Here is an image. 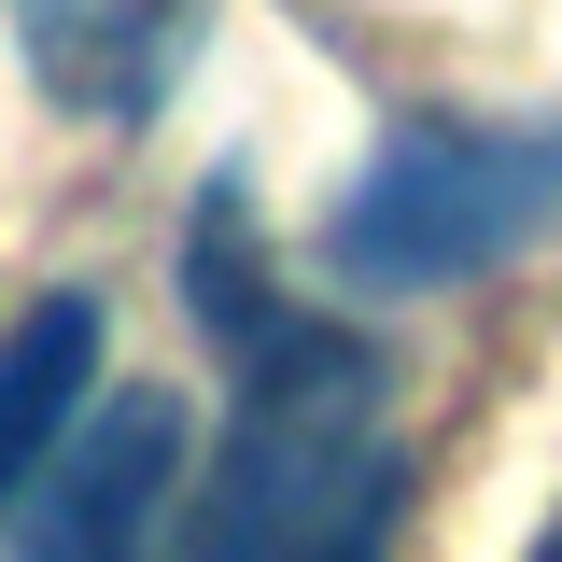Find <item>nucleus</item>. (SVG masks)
<instances>
[{
    "label": "nucleus",
    "mask_w": 562,
    "mask_h": 562,
    "mask_svg": "<svg viewBox=\"0 0 562 562\" xmlns=\"http://www.w3.org/2000/svg\"><path fill=\"white\" fill-rule=\"evenodd\" d=\"M239 366V464L198 506L183 562H394V506H408V450H394V380L380 351L281 310Z\"/></svg>",
    "instance_id": "1"
},
{
    "label": "nucleus",
    "mask_w": 562,
    "mask_h": 562,
    "mask_svg": "<svg viewBox=\"0 0 562 562\" xmlns=\"http://www.w3.org/2000/svg\"><path fill=\"white\" fill-rule=\"evenodd\" d=\"M562 239V127H492V113H408L324 211V268L351 295H450Z\"/></svg>",
    "instance_id": "2"
},
{
    "label": "nucleus",
    "mask_w": 562,
    "mask_h": 562,
    "mask_svg": "<svg viewBox=\"0 0 562 562\" xmlns=\"http://www.w3.org/2000/svg\"><path fill=\"white\" fill-rule=\"evenodd\" d=\"M183 492V408L169 394H99L57 436V464L14 492V562H155V520Z\"/></svg>",
    "instance_id": "3"
},
{
    "label": "nucleus",
    "mask_w": 562,
    "mask_h": 562,
    "mask_svg": "<svg viewBox=\"0 0 562 562\" xmlns=\"http://www.w3.org/2000/svg\"><path fill=\"white\" fill-rule=\"evenodd\" d=\"M198 14L211 0H14V43H29V85L57 113L140 127L198 57Z\"/></svg>",
    "instance_id": "4"
},
{
    "label": "nucleus",
    "mask_w": 562,
    "mask_h": 562,
    "mask_svg": "<svg viewBox=\"0 0 562 562\" xmlns=\"http://www.w3.org/2000/svg\"><path fill=\"white\" fill-rule=\"evenodd\" d=\"M99 394V295H43L14 338H0V506L57 464V436Z\"/></svg>",
    "instance_id": "5"
},
{
    "label": "nucleus",
    "mask_w": 562,
    "mask_h": 562,
    "mask_svg": "<svg viewBox=\"0 0 562 562\" xmlns=\"http://www.w3.org/2000/svg\"><path fill=\"white\" fill-rule=\"evenodd\" d=\"M535 562H562V520H549V535H535Z\"/></svg>",
    "instance_id": "6"
}]
</instances>
